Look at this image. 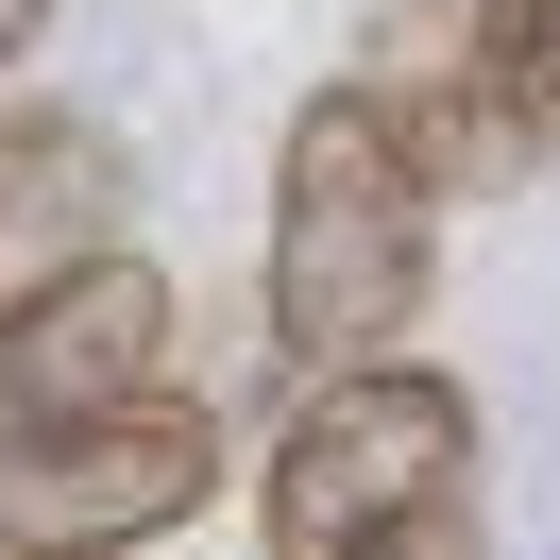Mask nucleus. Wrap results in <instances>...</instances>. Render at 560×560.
<instances>
[{
  "mask_svg": "<svg viewBox=\"0 0 560 560\" xmlns=\"http://www.w3.org/2000/svg\"><path fill=\"white\" fill-rule=\"evenodd\" d=\"M424 272H442V171H424L408 103H390V85L289 103V137H272V255H255L272 357H289V374L390 357L424 323Z\"/></svg>",
  "mask_w": 560,
  "mask_h": 560,
  "instance_id": "obj_1",
  "label": "nucleus"
},
{
  "mask_svg": "<svg viewBox=\"0 0 560 560\" xmlns=\"http://www.w3.org/2000/svg\"><path fill=\"white\" fill-rule=\"evenodd\" d=\"M442 476H476V390L442 357H357V374H306L272 476H255V544L272 560H357L390 510H424Z\"/></svg>",
  "mask_w": 560,
  "mask_h": 560,
  "instance_id": "obj_2",
  "label": "nucleus"
},
{
  "mask_svg": "<svg viewBox=\"0 0 560 560\" xmlns=\"http://www.w3.org/2000/svg\"><path fill=\"white\" fill-rule=\"evenodd\" d=\"M205 492H221V408L205 390H137V408H85L51 442H0V560L171 544Z\"/></svg>",
  "mask_w": 560,
  "mask_h": 560,
  "instance_id": "obj_3",
  "label": "nucleus"
},
{
  "mask_svg": "<svg viewBox=\"0 0 560 560\" xmlns=\"http://www.w3.org/2000/svg\"><path fill=\"white\" fill-rule=\"evenodd\" d=\"M171 390V272L153 255H69V272L0 289V442H51L85 408H137Z\"/></svg>",
  "mask_w": 560,
  "mask_h": 560,
  "instance_id": "obj_4",
  "label": "nucleus"
},
{
  "mask_svg": "<svg viewBox=\"0 0 560 560\" xmlns=\"http://www.w3.org/2000/svg\"><path fill=\"white\" fill-rule=\"evenodd\" d=\"M119 205H137V153H119L85 103H0V289L103 255Z\"/></svg>",
  "mask_w": 560,
  "mask_h": 560,
  "instance_id": "obj_5",
  "label": "nucleus"
},
{
  "mask_svg": "<svg viewBox=\"0 0 560 560\" xmlns=\"http://www.w3.org/2000/svg\"><path fill=\"white\" fill-rule=\"evenodd\" d=\"M458 69H476L492 137L560 171V0H476V35H458Z\"/></svg>",
  "mask_w": 560,
  "mask_h": 560,
  "instance_id": "obj_6",
  "label": "nucleus"
},
{
  "mask_svg": "<svg viewBox=\"0 0 560 560\" xmlns=\"http://www.w3.org/2000/svg\"><path fill=\"white\" fill-rule=\"evenodd\" d=\"M357 560H492V510H476V476H442L424 510H390Z\"/></svg>",
  "mask_w": 560,
  "mask_h": 560,
  "instance_id": "obj_7",
  "label": "nucleus"
},
{
  "mask_svg": "<svg viewBox=\"0 0 560 560\" xmlns=\"http://www.w3.org/2000/svg\"><path fill=\"white\" fill-rule=\"evenodd\" d=\"M35 35H51V0H0V69H35Z\"/></svg>",
  "mask_w": 560,
  "mask_h": 560,
  "instance_id": "obj_8",
  "label": "nucleus"
},
{
  "mask_svg": "<svg viewBox=\"0 0 560 560\" xmlns=\"http://www.w3.org/2000/svg\"><path fill=\"white\" fill-rule=\"evenodd\" d=\"M103 560H137V544H103Z\"/></svg>",
  "mask_w": 560,
  "mask_h": 560,
  "instance_id": "obj_9",
  "label": "nucleus"
}]
</instances>
